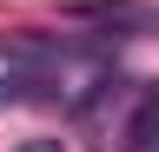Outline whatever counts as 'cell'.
<instances>
[{
    "instance_id": "cell-1",
    "label": "cell",
    "mask_w": 159,
    "mask_h": 152,
    "mask_svg": "<svg viewBox=\"0 0 159 152\" xmlns=\"http://www.w3.org/2000/svg\"><path fill=\"white\" fill-rule=\"evenodd\" d=\"M66 20H93V27H133V33H152L159 13L139 7V0H73Z\"/></svg>"
},
{
    "instance_id": "cell-2",
    "label": "cell",
    "mask_w": 159,
    "mask_h": 152,
    "mask_svg": "<svg viewBox=\"0 0 159 152\" xmlns=\"http://www.w3.org/2000/svg\"><path fill=\"white\" fill-rule=\"evenodd\" d=\"M126 152H159V86L139 99L133 126H126Z\"/></svg>"
},
{
    "instance_id": "cell-3",
    "label": "cell",
    "mask_w": 159,
    "mask_h": 152,
    "mask_svg": "<svg viewBox=\"0 0 159 152\" xmlns=\"http://www.w3.org/2000/svg\"><path fill=\"white\" fill-rule=\"evenodd\" d=\"M20 152H66V145H60V139H27Z\"/></svg>"
}]
</instances>
